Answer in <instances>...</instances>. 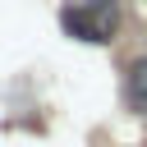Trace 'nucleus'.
Listing matches in <instances>:
<instances>
[{
  "label": "nucleus",
  "instance_id": "2",
  "mask_svg": "<svg viewBox=\"0 0 147 147\" xmlns=\"http://www.w3.org/2000/svg\"><path fill=\"white\" fill-rule=\"evenodd\" d=\"M129 101L138 110H147V60H133L129 64Z\"/></svg>",
  "mask_w": 147,
  "mask_h": 147
},
{
  "label": "nucleus",
  "instance_id": "1",
  "mask_svg": "<svg viewBox=\"0 0 147 147\" xmlns=\"http://www.w3.org/2000/svg\"><path fill=\"white\" fill-rule=\"evenodd\" d=\"M60 18L83 41H110V32L119 23V9H115V0H69Z\"/></svg>",
  "mask_w": 147,
  "mask_h": 147
}]
</instances>
